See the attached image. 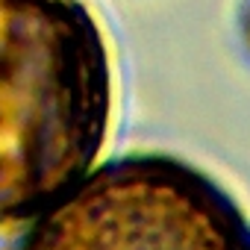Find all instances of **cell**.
I'll return each mask as SVG.
<instances>
[{
	"mask_svg": "<svg viewBox=\"0 0 250 250\" xmlns=\"http://www.w3.org/2000/svg\"><path fill=\"white\" fill-rule=\"evenodd\" d=\"M112 65L85 0H0V221L42 212L97 159Z\"/></svg>",
	"mask_w": 250,
	"mask_h": 250,
	"instance_id": "obj_1",
	"label": "cell"
},
{
	"mask_svg": "<svg viewBox=\"0 0 250 250\" xmlns=\"http://www.w3.org/2000/svg\"><path fill=\"white\" fill-rule=\"evenodd\" d=\"M21 250H250V218L197 165L130 153L36 212Z\"/></svg>",
	"mask_w": 250,
	"mask_h": 250,
	"instance_id": "obj_2",
	"label": "cell"
}]
</instances>
